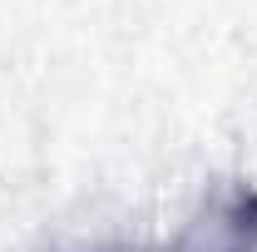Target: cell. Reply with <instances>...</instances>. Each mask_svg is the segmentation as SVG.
Listing matches in <instances>:
<instances>
[{"mask_svg":"<svg viewBox=\"0 0 257 252\" xmlns=\"http://www.w3.org/2000/svg\"><path fill=\"white\" fill-rule=\"evenodd\" d=\"M40 252H139L134 213L109 198H84L45 227Z\"/></svg>","mask_w":257,"mask_h":252,"instance_id":"2","label":"cell"},{"mask_svg":"<svg viewBox=\"0 0 257 252\" xmlns=\"http://www.w3.org/2000/svg\"><path fill=\"white\" fill-rule=\"evenodd\" d=\"M149 252H257V178H208Z\"/></svg>","mask_w":257,"mask_h":252,"instance_id":"1","label":"cell"}]
</instances>
